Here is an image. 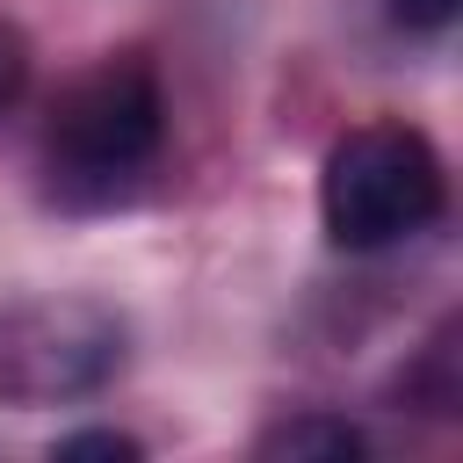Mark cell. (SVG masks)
I'll use <instances>...</instances> for the list:
<instances>
[{"label": "cell", "mask_w": 463, "mask_h": 463, "mask_svg": "<svg viewBox=\"0 0 463 463\" xmlns=\"http://www.w3.org/2000/svg\"><path fill=\"white\" fill-rule=\"evenodd\" d=\"M441 195H449L441 159L412 123L347 130L326 152V174H318L326 239L347 246V253H376V246H398V239L427 232L441 217Z\"/></svg>", "instance_id": "cell-1"}, {"label": "cell", "mask_w": 463, "mask_h": 463, "mask_svg": "<svg viewBox=\"0 0 463 463\" xmlns=\"http://www.w3.org/2000/svg\"><path fill=\"white\" fill-rule=\"evenodd\" d=\"M159 137H166V101H159V72L137 51H109L51 101V174L65 188L116 195L152 166Z\"/></svg>", "instance_id": "cell-2"}, {"label": "cell", "mask_w": 463, "mask_h": 463, "mask_svg": "<svg viewBox=\"0 0 463 463\" xmlns=\"http://www.w3.org/2000/svg\"><path fill=\"white\" fill-rule=\"evenodd\" d=\"M123 318L101 297L0 304V405H72L123 369Z\"/></svg>", "instance_id": "cell-3"}, {"label": "cell", "mask_w": 463, "mask_h": 463, "mask_svg": "<svg viewBox=\"0 0 463 463\" xmlns=\"http://www.w3.org/2000/svg\"><path fill=\"white\" fill-rule=\"evenodd\" d=\"M362 449H369L362 427H347L333 412H297L260 434V456H275V463H354Z\"/></svg>", "instance_id": "cell-4"}, {"label": "cell", "mask_w": 463, "mask_h": 463, "mask_svg": "<svg viewBox=\"0 0 463 463\" xmlns=\"http://www.w3.org/2000/svg\"><path fill=\"white\" fill-rule=\"evenodd\" d=\"M22 87H29V36L0 14V116L22 101Z\"/></svg>", "instance_id": "cell-5"}, {"label": "cell", "mask_w": 463, "mask_h": 463, "mask_svg": "<svg viewBox=\"0 0 463 463\" xmlns=\"http://www.w3.org/2000/svg\"><path fill=\"white\" fill-rule=\"evenodd\" d=\"M58 456L72 463V456H109V463H137L145 449H137V434H116V427H87V434H65L58 441Z\"/></svg>", "instance_id": "cell-6"}, {"label": "cell", "mask_w": 463, "mask_h": 463, "mask_svg": "<svg viewBox=\"0 0 463 463\" xmlns=\"http://www.w3.org/2000/svg\"><path fill=\"white\" fill-rule=\"evenodd\" d=\"M456 7L463 0H391V22H405V29H449Z\"/></svg>", "instance_id": "cell-7"}]
</instances>
